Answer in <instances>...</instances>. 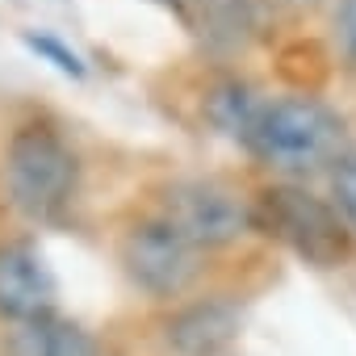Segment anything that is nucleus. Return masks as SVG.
<instances>
[{
	"label": "nucleus",
	"mask_w": 356,
	"mask_h": 356,
	"mask_svg": "<svg viewBox=\"0 0 356 356\" xmlns=\"http://www.w3.org/2000/svg\"><path fill=\"white\" fill-rule=\"evenodd\" d=\"M159 5H176V0H159Z\"/></svg>",
	"instance_id": "14"
},
{
	"label": "nucleus",
	"mask_w": 356,
	"mask_h": 356,
	"mask_svg": "<svg viewBox=\"0 0 356 356\" xmlns=\"http://www.w3.org/2000/svg\"><path fill=\"white\" fill-rule=\"evenodd\" d=\"M26 42H30V47H34L38 55H47V59H55V67H59V72H67V76H84V67H80V59H76L72 51H63V47H59V42H55L51 34H38V38H26Z\"/></svg>",
	"instance_id": "12"
},
{
	"label": "nucleus",
	"mask_w": 356,
	"mask_h": 356,
	"mask_svg": "<svg viewBox=\"0 0 356 356\" xmlns=\"http://www.w3.org/2000/svg\"><path fill=\"white\" fill-rule=\"evenodd\" d=\"M264 105H268V101H260L256 88H248V84H222V88L210 92V122H214L227 138H239V143L248 147V138H252V130H256Z\"/></svg>",
	"instance_id": "9"
},
{
	"label": "nucleus",
	"mask_w": 356,
	"mask_h": 356,
	"mask_svg": "<svg viewBox=\"0 0 356 356\" xmlns=\"http://www.w3.org/2000/svg\"><path fill=\"white\" fill-rule=\"evenodd\" d=\"M252 222L264 227L273 239H281L306 264H318V268H335L352 252L339 210H331L327 202H318L314 193L293 189V185L264 189L260 202L252 206Z\"/></svg>",
	"instance_id": "2"
},
{
	"label": "nucleus",
	"mask_w": 356,
	"mask_h": 356,
	"mask_svg": "<svg viewBox=\"0 0 356 356\" xmlns=\"http://www.w3.org/2000/svg\"><path fill=\"white\" fill-rule=\"evenodd\" d=\"M248 147L277 172L310 176V172H323L327 163L343 159L348 126L331 105H323L314 97H281V101L264 105Z\"/></svg>",
	"instance_id": "1"
},
{
	"label": "nucleus",
	"mask_w": 356,
	"mask_h": 356,
	"mask_svg": "<svg viewBox=\"0 0 356 356\" xmlns=\"http://www.w3.org/2000/svg\"><path fill=\"white\" fill-rule=\"evenodd\" d=\"M331 193H335V210L348 218V227H356V155H343L335 176H331Z\"/></svg>",
	"instance_id": "10"
},
{
	"label": "nucleus",
	"mask_w": 356,
	"mask_h": 356,
	"mask_svg": "<svg viewBox=\"0 0 356 356\" xmlns=\"http://www.w3.org/2000/svg\"><path fill=\"white\" fill-rule=\"evenodd\" d=\"M163 222H172L197 248H222L252 227V210L218 181H185L168 189Z\"/></svg>",
	"instance_id": "5"
},
{
	"label": "nucleus",
	"mask_w": 356,
	"mask_h": 356,
	"mask_svg": "<svg viewBox=\"0 0 356 356\" xmlns=\"http://www.w3.org/2000/svg\"><path fill=\"white\" fill-rule=\"evenodd\" d=\"M298 5H314V0H298Z\"/></svg>",
	"instance_id": "13"
},
{
	"label": "nucleus",
	"mask_w": 356,
	"mask_h": 356,
	"mask_svg": "<svg viewBox=\"0 0 356 356\" xmlns=\"http://www.w3.org/2000/svg\"><path fill=\"white\" fill-rule=\"evenodd\" d=\"M55 277L30 248H0V314L13 323L51 318Z\"/></svg>",
	"instance_id": "6"
},
{
	"label": "nucleus",
	"mask_w": 356,
	"mask_h": 356,
	"mask_svg": "<svg viewBox=\"0 0 356 356\" xmlns=\"http://www.w3.org/2000/svg\"><path fill=\"white\" fill-rule=\"evenodd\" d=\"M5 176H9V197L26 218H55L76 189V155L59 134L26 126L9 143Z\"/></svg>",
	"instance_id": "3"
},
{
	"label": "nucleus",
	"mask_w": 356,
	"mask_h": 356,
	"mask_svg": "<svg viewBox=\"0 0 356 356\" xmlns=\"http://www.w3.org/2000/svg\"><path fill=\"white\" fill-rule=\"evenodd\" d=\"M335 42L348 63H356V0H339L335 9Z\"/></svg>",
	"instance_id": "11"
},
{
	"label": "nucleus",
	"mask_w": 356,
	"mask_h": 356,
	"mask_svg": "<svg viewBox=\"0 0 356 356\" xmlns=\"http://www.w3.org/2000/svg\"><path fill=\"white\" fill-rule=\"evenodd\" d=\"M5 352L9 356H97V343L80 327L55 323V318H34V323H17Z\"/></svg>",
	"instance_id": "8"
},
{
	"label": "nucleus",
	"mask_w": 356,
	"mask_h": 356,
	"mask_svg": "<svg viewBox=\"0 0 356 356\" xmlns=\"http://www.w3.org/2000/svg\"><path fill=\"white\" fill-rule=\"evenodd\" d=\"M239 335V310L231 302H193L168 323V343L181 356H222Z\"/></svg>",
	"instance_id": "7"
},
{
	"label": "nucleus",
	"mask_w": 356,
	"mask_h": 356,
	"mask_svg": "<svg viewBox=\"0 0 356 356\" xmlns=\"http://www.w3.org/2000/svg\"><path fill=\"white\" fill-rule=\"evenodd\" d=\"M197 243H189L172 222L155 218V222H143L134 227L126 239H122V264H126V277L155 293V298H172V293H185L197 277Z\"/></svg>",
	"instance_id": "4"
}]
</instances>
